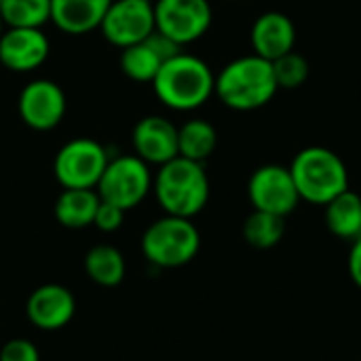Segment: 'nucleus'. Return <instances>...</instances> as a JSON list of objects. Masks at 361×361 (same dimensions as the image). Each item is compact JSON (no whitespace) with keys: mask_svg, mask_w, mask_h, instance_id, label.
Instances as JSON below:
<instances>
[{"mask_svg":"<svg viewBox=\"0 0 361 361\" xmlns=\"http://www.w3.org/2000/svg\"><path fill=\"white\" fill-rule=\"evenodd\" d=\"M157 99L173 112H192L205 106L216 89V74L207 61L180 51L163 61L152 80Z\"/></svg>","mask_w":361,"mask_h":361,"instance_id":"f257e3e1","label":"nucleus"},{"mask_svg":"<svg viewBox=\"0 0 361 361\" xmlns=\"http://www.w3.org/2000/svg\"><path fill=\"white\" fill-rule=\"evenodd\" d=\"M279 85L275 80L273 61L250 53L228 61L216 74L214 95L235 112L260 110L277 95Z\"/></svg>","mask_w":361,"mask_h":361,"instance_id":"f03ea898","label":"nucleus"},{"mask_svg":"<svg viewBox=\"0 0 361 361\" xmlns=\"http://www.w3.org/2000/svg\"><path fill=\"white\" fill-rule=\"evenodd\" d=\"M152 192L167 216L195 218L209 201V178L203 163L176 157L161 165L152 178Z\"/></svg>","mask_w":361,"mask_h":361,"instance_id":"7ed1b4c3","label":"nucleus"},{"mask_svg":"<svg viewBox=\"0 0 361 361\" xmlns=\"http://www.w3.org/2000/svg\"><path fill=\"white\" fill-rule=\"evenodd\" d=\"M300 201L326 207L341 192L349 190V169L338 152L326 146H309L296 152L290 163Z\"/></svg>","mask_w":361,"mask_h":361,"instance_id":"20e7f679","label":"nucleus"},{"mask_svg":"<svg viewBox=\"0 0 361 361\" xmlns=\"http://www.w3.org/2000/svg\"><path fill=\"white\" fill-rule=\"evenodd\" d=\"M201 250L199 228L190 218L163 216L142 235V254L157 269H180L197 258Z\"/></svg>","mask_w":361,"mask_h":361,"instance_id":"39448f33","label":"nucleus"},{"mask_svg":"<svg viewBox=\"0 0 361 361\" xmlns=\"http://www.w3.org/2000/svg\"><path fill=\"white\" fill-rule=\"evenodd\" d=\"M152 171L135 154H118L108 161L106 171L97 184V195L102 201L129 212L137 207L152 192Z\"/></svg>","mask_w":361,"mask_h":361,"instance_id":"423d86ee","label":"nucleus"},{"mask_svg":"<svg viewBox=\"0 0 361 361\" xmlns=\"http://www.w3.org/2000/svg\"><path fill=\"white\" fill-rule=\"evenodd\" d=\"M110 154L93 137L68 140L53 159V173L61 188H97Z\"/></svg>","mask_w":361,"mask_h":361,"instance_id":"0eeeda50","label":"nucleus"},{"mask_svg":"<svg viewBox=\"0 0 361 361\" xmlns=\"http://www.w3.org/2000/svg\"><path fill=\"white\" fill-rule=\"evenodd\" d=\"M154 32L178 47L201 40L214 21L209 0H154Z\"/></svg>","mask_w":361,"mask_h":361,"instance_id":"6e6552de","label":"nucleus"},{"mask_svg":"<svg viewBox=\"0 0 361 361\" xmlns=\"http://www.w3.org/2000/svg\"><path fill=\"white\" fill-rule=\"evenodd\" d=\"M247 197L254 209L288 218L300 203L290 167L269 163L260 165L247 182Z\"/></svg>","mask_w":361,"mask_h":361,"instance_id":"1a4fd4ad","label":"nucleus"},{"mask_svg":"<svg viewBox=\"0 0 361 361\" xmlns=\"http://www.w3.org/2000/svg\"><path fill=\"white\" fill-rule=\"evenodd\" d=\"M68 97L61 85L51 78H34L19 91L17 112L25 127L34 131H53L66 116Z\"/></svg>","mask_w":361,"mask_h":361,"instance_id":"9d476101","label":"nucleus"},{"mask_svg":"<svg viewBox=\"0 0 361 361\" xmlns=\"http://www.w3.org/2000/svg\"><path fill=\"white\" fill-rule=\"evenodd\" d=\"M102 36L116 49L146 40L154 32V8L146 0H112L104 19Z\"/></svg>","mask_w":361,"mask_h":361,"instance_id":"9b49d317","label":"nucleus"},{"mask_svg":"<svg viewBox=\"0 0 361 361\" xmlns=\"http://www.w3.org/2000/svg\"><path fill=\"white\" fill-rule=\"evenodd\" d=\"M51 55V40L42 27H4L0 34V66L15 74L38 70Z\"/></svg>","mask_w":361,"mask_h":361,"instance_id":"f8f14e48","label":"nucleus"},{"mask_svg":"<svg viewBox=\"0 0 361 361\" xmlns=\"http://www.w3.org/2000/svg\"><path fill=\"white\" fill-rule=\"evenodd\" d=\"M133 154L148 165H165L178 154V127L161 114L140 118L131 131Z\"/></svg>","mask_w":361,"mask_h":361,"instance_id":"ddd939ff","label":"nucleus"},{"mask_svg":"<svg viewBox=\"0 0 361 361\" xmlns=\"http://www.w3.org/2000/svg\"><path fill=\"white\" fill-rule=\"evenodd\" d=\"M74 313H76V298L61 283L38 286L25 300L27 322L42 332L61 330L72 322Z\"/></svg>","mask_w":361,"mask_h":361,"instance_id":"4468645a","label":"nucleus"},{"mask_svg":"<svg viewBox=\"0 0 361 361\" xmlns=\"http://www.w3.org/2000/svg\"><path fill=\"white\" fill-rule=\"evenodd\" d=\"M296 23L290 15L281 11H267L256 17L250 30L252 51L269 61L279 59L281 55L296 49Z\"/></svg>","mask_w":361,"mask_h":361,"instance_id":"2eb2a0df","label":"nucleus"},{"mask_svg":"<svg viewBox=\"0 0 361 361\" xmlns=\"http://www.w3.org/2000/svg\"><path fill=\"white\" fill-rule=\"evenodd\" d=\"M112 0H51V21L57 30L80 36L99 30Z\"/></svg>","mask_w":361,"mask_h":361,"instance_id":"dca6fc26","label":"nucleus"},{"mask_svg":"<svg viewBox=\"0 0 361 361\" xmlns=\"http://www.w3.org/2000/svg\"><path fill=\"white\" fill-rule=\"evenodd\" d=\"M99 201L102 199L93 188H61V195L53 207L55 220L70 231L93 226Z\"/></svg>","mask_w":361,"mask_h":361,"instance_id":"f3484780","label":"nucleus"},{"mask_svg":"<svg viewBox=\"0 0 361 361\" xmlns=\"http://www.w3.org/2000/svg\"><path fill=\"white\" fill-rule=\"evenodd\" d=\"M324 218L334 237L343 241H355L361 237V197L351 188L341 192L326 205Z\"/></svg>","mask_w":361,"mask_h":361,"instance_id":"a211bd4d","label":"nucleus"},{"mask_svg":"<svg viewBox=\"0 0 361 361\" xmlns=\"http://www.w3.org/2000/svg\"><path fill=\"white\" fill-rule=\"evenodd\" d=\"M85 273L89 275V279L99 286V288H116L123 283L125 273H127V264H125V256L106 243L93 245L87 254H85Z\"/></svg>","mask_w":361,"mask_h":361,"instance_id":"6ab92c4d","label":"nucleus"},{"mask_svg":"<svg viewBox=\"0 0 361 361\" xmlns=\"http://www.w3.org/2000/svg\"><path fill=\"white\" fill-rule=\"evenodd\" d=\"M218 146V131L205 118H190L178 127V154L205 163Z\"/></svg>","mask_w":361,"mask_h":361,"instance_id":"aec40b11","label":"nucleus"},{"mask_svg":"<svg viewBox=\"0 0 361 361\" xmlns=\"http://www.w3.org/2000/svg\"><path fill=\"white\" fill-rule=\"evenodd\" d=\"M163 61L165 59L159 55V51L152 47L148 38L137 44L121 49V57H118V66L123 74L135 82H152Z\"/></svg>","mask_w":361,"mask_h":361,"instance_id":"412c9836","label":"nucleus"},{"mask_svg":"<svg viewBox=\"0 0 361 361\" xmlns=\"http://www.w3.org/2000/svg\"><path fill=\"white\" fill-rule=\"evenodd\" d=\"M286 235V218L254 209L243 222V239L254 250H273Z\"/></svg>","mask_w":361,"mask_h":361,"instance_id":"4be33fe9","label":"nucleus"},{"mask_svg":"<svg viewBox=\"0 0 361 361\" xmlns=\"http://www.w3.org/2000/svg\"><path fill=\"white\" fill-rule=\"evenodd\" d=\"M6 27H42L51 21V0H0Z\"/></svg>","mask_w":361,"mask_h":361,"instance_id":"5701e85b","label":"nucleus"},{"mask_svg":"<svg viewBox=\"0 0 361 361\" xmlns=\"http://www.w3.org/2000/svg\"><path fill=\"white\" fill-rule=\"evenodd\" d=\"M273 72H275V80H277L279 89L292 91V89L302 87L309 80L311 66H309L305 55L290 51V53H286L273 61Z\"/></svg>","mask_w":361,"mask_h":361,"instance_id":"b1692460","label":"nucleus"},{"mask_svg":"<svg viewBox=\"0 0 361 361\" xmlns=\"http://www.w3.org/2000/svg\"><path fill=\"white\" fill-rule=\"evenodd\" d=\"M0 361H40V353L32 341L11 338L0 347Z\"/></svg>","mask_w":361,"mask_h":361,"instance_id":"393cba45","label":"nucleus"},{"mask_svg":"<svg viewBox=\"0 0 361 361\" xmlns=\"http://www.w3.org/2000/svg\"><path fill=\"white\" fill-rule=\"evenodd\" d=\"M125 222V212L112 203H106V201H99V207L95 212V220H93V226L102 233H114L123 226Z\"/></svg>","mask_w":361,"mask_h":361,"instance_id":"a878e982","label":"nucleus"},{"mask_svg":"<svg viewBox=\"0 0 361 361\" xmlns=\"http://www.w3.org/2000/svg\"><path fill=\"white\" fill-rule=\"evenodd\" d=\"M347 269H349V277L353 279V283L361 290V237L355 241H351V250H349V258H347Z\"/></svg>","mask_w":361,"mask_h":361,"instance_id":"bb28decb","label":"nucleus"},{"mask_svg":"<svg viewBox=\"0 0 361 361\" xmlns=\"http://www.w3.org/2000/svg\"><path fill=\"white\" fill-rule=\"evenodd\" d=\"M4 32V23H2V17H0V34Z\"/></svg>","mask_w":361,"mask_h":361,"instance_id":"cd10ccee","label":"nucleus"},{"mask_svg":"<svg viewBox=\"0 0 361 361\" xmlns=\"http://www.w3.org/2000/svg\"><path fill=\"white\" fill-rule=\"evenodd\" d=\"M146 2H154V0H146Z\"/></svg>","mask_w":361,"mask_h":361,"instance_id":"c85d7f7f","label":"nucleus"}]
</instances>
